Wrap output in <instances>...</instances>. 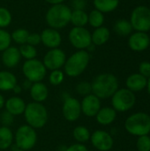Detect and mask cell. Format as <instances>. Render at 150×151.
<instances>
[{
  "label": "cell",
  "instance_id": "21",
  "mask_svg": "<svg viewBox=\"0 0 150 151\" xmlns=\"http://www.w3.org/2000/svg\"><path fill=\"white\" fill-rule=\"evenodd\" d=\"M96 122L101 126H109L112 124L117 118V111L112 107H103L95 115Z\"/></svg>",
  "mask_w": 150,
  "mask_h": 151
},
{
  "label": "cell",
  "instance_id": "25",
  "mask_svg": "<svg viewBox=\"0 0 150 151\" xmlns=\"http://www.w3.org/2000/svg\"><path fill=\"white\" fill-rule=\"evenodd\" d=\"M95 9L101 12L109 13L115 11L119 4V0H93Z\"/></svg>",
  "mask_w": 150,
  "mask_h": 151
},
{
  "label": "cell",
  "instance_id": "27",
  "mask_svg": "<svg viewBox=\"0 0 150 151\" xmlns=\"http://www.w3.org/2000/svg\"><path fill=\"white\" fill-rule=\"evenodd\" d=\"M113 29L115 33L120 36L130 35L132 34V31L133 30L130 20H127L126 19H118L113 26Z\"/></svg>",
  "mask_w": 150,
  "mask_h": 151
},
{
  "label": "cell",
  "instance_id": "38",
  "mask_svg": "<svg viewBox=\"0 0 150 151\" xmlns=\"http://www.w3.org/2000/svg\"><path fill=\"white\" fill-rule=\"evenodd\" d=\"M139 73H141L142 76L149 79L150 77V62L149 61H143L139 65Z\"/></svg>",
  "mask_w": 150,
  "mask_h": 151
},
{
  "label": "cell",
  "instance_id": "50",
  "mask_svg": "<svg viewBox=\"0 0 150 151\" xmlns=\"http://www.w3.org/2000/svg\"><path fill=\"white\" fill-rule=\"evenodd\" d=\"M0 151H3V150H0Z\"/></svg>",
  "mask_w": 150,
  "mask_h": 151
},
{
  "label": "cell",
  "instance_id": "20",
  "mask_svg": "<svg viewBox=\"0 0 150 151\" xmlns=\"http://www.w3.org/2000/svg\"><path fill=\"white\" fill-rule=\"evenodd\" d=\"M148 79L141 73H133L126 79V88L132 92H139L147 88Z\"/></svg>",
  "mask_w": 150,
  "mask_h": 151
},
{
  "label": "cell",
  "instance_id": "46",
  "mask_svg": "<svg viewBox=\"0 0 150 151\" xmlns=\"http://www.w3.org/2000/svg\"><path fill=\"white\" fill-rule=\"evenodd\" d=\"M147 88H148V92L150 95V77L148 79V83H147Z\"/></svg>",
  "mask_w": 150,
  "mask_h": 151
},
{
  "label": "cell",
  "instance_id": "15",
  "mask_svg": "<svg viewBox=\"0 0 150 151\" xmlns=\"http://www.w3.org/2000/svg\"><path fill=\"white\" fill-rule=\"evenodd\" d=\"M149 40L150 37L147 33L136 31L129 35L128 46L133 51H144L149 47Z\"/></svg>",
  "mask_w": 150,
  "mask_h": 151
},
{
  "label": "cell",
  "instance_id": "31",
  "mask_svg": "<svg viewBox=\"0 0 150 151\" xmlns=\"http://www.w3.org/2000/svg\"><path fill=\"white\" fill-rule=\"evenodd\" d=\"M28 35H29V32L27 29L18 28V29H15L11 34V41L15 42L18 44L22 45V44L27 43Z\"/></svg>",
  "mask_w": 150,
  "mask_h": 151
},
{
  "label": "cell",
  "instance_id": "12",
  "mask_svg": "<svg viewBox=\"0 0 150 151\" xmlns=\"http://www.w3.org/2000/svg\"><path fill=\"white\" fill-rule=\"evenodd\" d=\"M62 114L65 120L69 122L77 121L81 115L80 102L72 96H66L63 101Z\"/></svg>",
  "mask_w": 150,
  "mask_h": 151
},
{
  "label": "cell",
  "instance_id": "32",
  "mask_svg": "<svg viewBox=\"0 0 150 151\" xmlns=\"http://www.w3.org/2000/svg\"><path fill=\"white\" fill-rule=\"evenodd\" d=\"M12 21V15L11 12L5 7H0V28H5L11 25Z\"/></svg>",
  "mask_w": 150,
  "mask_h": 151
},
{
  "label": "cell",
  "instance_id": "47",
  "mask_svg": "<svg viewBox=\"0 0 150 151\" xmlns=\"http://www.w3.org/2000/svg\"><path fill=\"white\" fill-rule=\"evenodd\" d=\"M13 151H26V150H20V149H16V150H13Z\"/></svg>",
  "mask_w": 150,
  "mask_h": 151
},
{
  "label": "cell",
  "instance_id": "19",
  "mask_svg": "<svg viewBox=\"0 0 150 151\" xmlns=\"http://www.w3.org/2000/svg\"><path fill=\"white\" fill-rule=\"evenodd\" d=\"M30 96L33 102L41 103L42 104L44 101L47 100L49 96V88L46 84L42 81L33 83L30 89H29Z\"/></svg>",
  "mask_w": 150,
  "mask_h": 151
},
{
  "label": "cell",
  "instance_id": "6",
  "mask_svg": "<svg viewBox=\"0 0 150 151\" xmlns=\"http://www.w3.org/2000/svg\"><path fill=\"white\" fill-rule=\"evenodd\" d=\"M14 142L18 149L26 151L32 150L37 142L36 130L27 124L19 127L14 134Z\"/></svg>",
  "mask_w": 150,
  "mask_h": 151
},
{
  "label": "cell",
  "instance_id": "23",
  "mask_svg": "<svg viewBox=\"0 0 150 151\" xmlns=\"http://www.w3.org/2000/svg\"><path fill=\"white\" fill-rule=\"evenodd\" d=\"M111 37L110 29L104 26L95 28L91 33V41L95 46H102L105 44Z\"/></svg>",
  "mask_w": 150,
  "mask_h": 151
},
{
  "label": "cell",
  "instance_id": "26",
  "mask_svg": "<svg viewBox=\"0 0 150 151\" xmlns=\"http://www.w3.org/2000/svg\"><path fill=\"white\" fill-rule=\"evenodd\" d=\"M88 22V14L85 12V10L72 11L70 23H72L73 27H85Z\"/></svg>",
  "mask_w": 150,
  "mask_h": 151
},
{
  "label": "cell",
  "instance_id": "45",
  "mask_svg": "<svg viewBox=\"0 0 150 151\" xmlns=\"http://www.w3.org/2000/svg\"><path fill=\"white\" fill-rule=\"evenodd\" d=\"M4 103H5V99L4 97L0 94V110L3 109L4 107Z\"/></svg>",
  "mask_w": 150,
  "mask_h": 151
},
{
  "label": "cell",
  "instance_id": "37",
  "mask_svg": "<svg viewBox=\"0 0 150 151\" xmlns=\"http://www.w3.org/2000/svg\"><path fill=\"white\" fill-rule=\"evenodd\" d=\"M14 122V116L11 115L7 111H4L0 114V123L2 127H10Z\"/></svg>",
  "mask_w": 150,
  "mask_h": 151
},
{
  "label": "cell",
  "instance_id": "40",
  "mask_svg": "<svg viewBox=\"0 0 150 151\" xmlns=\"http://www.w3.org/2000/svg\"><path fill=\"white\" fill-rule=\"evenodd\" d=\"M65 151H88V149L86 147V145L76 142L68 146L65 149Z\"/></svg>",
  "mask_w": 150,
  "mask_h": 151
},
{
  "label": "cell",
  "instance_id": "9",
  "mask_svg": "<svg viewBox=\"0 0 150 151\" xmlns=\"http://www.w3.org/2000/svg\"><path fill=\"white\" fill-rule=\"evenodd\" d=\"M133 29L138 32H149L150 30V9L145 5L135 7L130 17Z\"/></svg>",
  "mask_w": 150,
  "mask_h": 151
},
{
  "label": "cell",
  "instance_id": "29",
  "mask_svg": "<svg viewBox=\"0 0 150 151\" xmlns=\"http://www.w3.org/2000/svg\"><path fill=\"white\" fill-rule=\"evenodd\" d=\"M104 23V14L101 12L100 11L94 9L88 13V22L92 27L97 28L102 26H103Z\"/></svg>",
  "mask_w": 150,
  "mask_h": 151
},
{
  "label": "cell",
  "instance_id": "42",
  "mask_svg": "<svg viewBox=\"0 0 150 151\" xmlns=\"http://www.w3.org/2000/svg\"><path fill=\"white\" fill-rule=\"evenodd\" d=\"M22 89H23V88H22V87H21L20 85L17 84V85L12 88V90H11V91H12L15 95H19V94L22 92Z\"/></svg>",
  "mask_w": 150,
  "mask_h": 151
},
{
  "label": "cell",
  "instance_id": "24",
  "mask_svg": "<svg viewBox=\"0 0 150 151\" xmlns=\"http://www.w3.org/2000/svg\"><path fill=\"white\" fill-rule=\"evenodd\" d=\"M14 142V134L7 127H0V150L10 149Z\"/></svg>",
  "mask_w": 150,
  "mask_h": 151
},
{
  "label": "cell",
  "instance_id": "4",
  "mask_svg": "<svg viewBox=\"0 0 150 151\" xmlns=\"http://www.w3.org/2000/svg\"><path fill=\"white\" fill-rule=\"evenodd\" d=\"M72 9L64 4H55L51 5L45 15V19L48 26L54 29H62L66 27L71 20Z\"/></svg>",
  "mask_w": 150,
  "mask_h": 151
},
{
  "label": "cell",
  "instance_id": "5",
  "mask_svg": "<svg viewBox=\"0 0 150 151\" xmlns=\"http://www.w3.org/2000/svg\"><path fill=\"white\" fill-rule=\"evenodd\" d=\"M125 128L134 136L148 135L150 133V116L145 112L133 113L126 119Z\"/></svg>",
  "mask_w": 150,
  "mask_h": 151
},
{
  "label": "cell",
  "instance_id": "10",
  "mask_svg": "<svg viewBox=\"0 0 150 151\" xmlns=\"http://www.w3.org/2000/svg\"><path fill=\"white\" fill-rule=\"evenodd\" d=\"M68 40L72 46L78 50H87L92 43L91 33L86 27H73L68 34Z\"/></svg>",
  "mask_w": 150,
  "mask_h": 151
},
{
  "label": "cell",
  "instance_id": "34",
  "mask_svg": "<svg viewBox=\"0 0 150 151\" xmlns=\"http://www.w3.org/2000/svg\"><path fill=\"white\" fill-rule=\"evenodd\" d=\"M11 34L4 28H0V52L11 46Z\"/></svg>",
  "mask_w": 150,
  "mask_h": 151
},
{
  "label": "cell",
  "instance_id": "16",
  "mask_svg": "<svg viewBox=\"0 0 150 151\" xmlns=\"http://www.w3.org/2000/svg\"><path fill=\"white\" fill-rule=\"evenodd\" d=\"M41 35V43L45 47L50 49L59 48L62 43V36L58 30L48 27L42 31Z\"/></svg>",
  "mask_w": 150,
  "mask_h": 151
},
{
  "label": "cell",
  "instance_id": "28",
  "mask_svg": "<svg viewBox=\"0 0 150 151\" xmlns=\"http://www.w3.org/2000/svg\"><path fill=\"white\" fill-rule=\"evenodd\" d=\"M72 136L78 143H86L90 141L91 133L89 129L84 126H77L72 130Z\"/></svg>",
  "mask_w": 150,
  "mask_h": 151
},
{
  "label": "cell",
  "instance_id": "35",
  "mask_svg": "<svg viewBox=\"0 0 150 151\" xmlns=\"http://www.w3.org/2000/svg\"><path fill=\"white\" fill-rule=\"evenodd\" d=\"M76 92L81 96H86L88 95L92 94V87H91V82L88 81H80L79 82L76 87H75Z\"/></svg>",
  "mask_w": 150,
  "mask_h": 151
},
{
  "label": "cell",
  "instance_id": "2",
  "mask_svg": "<svg viewBox=\"0 0 150 151\" xmlns=\"http://www.w3.org/2000/svg\"><path fill=\"white\" fill-rule=\"evenodd\" d=\"M90 62V54L86 50H77L66 58L64 65V73L68 77L76 78L81 75Z\"/></svg>",
  "mask_w": 150,
  "mask_h": 151
},
{
  "label": "cell",
  "instance_id": "18",
  "mask_svg": "<svg viewBox=\"0 0 150 151\" xmlns=\"http://www.w3.org/2000/svg\"><path fill=\"white\" fill-rule=\"evenodd\" d=\"M26 106H27V104L25 100L18 96L8 98L7 100H5V103H4L5 111L10 112L14 117L22 115L24 113Z\"/></svg>",
  "mask_w": 150,
  "mask_h": 151
},
{
  "label": "cell",
  "instance_id": "3",
  "mask_svg": "<svg viewBox=\"0 0 150 151\" xmlns=\"http://www.w3.org/2000/svg\"><path fill=\"white\" fill-rule=\"evenodd\" d=\"M23 115L27 125L30 126L35 130L45 127L49 119L47 108L42 104L36 102H31L27 104Z\"/></svg>",
  "mask_w": 150,
  "mask_h": 151
},
{
  "label": "cell",
  "instance_id": "17",
  "mask_svg": "<svg viewBox=\"0 0 150 151\" xmlns=\"http://www.w3.org/2000/svg\"><path fill=\"white\" fill-rule=\"evenodd\" d=\"M0 60L6 68L11 69L16 67L21 60V55L19 53V48L15 46L8 47L6 50L2 51Z\"/></svg>",
  "mask_w": 150,
  "mask_h": 151
},
{
  "label": "cell",
  "instance_id": "8",
  "mask_svg": "<svg viewBox=\"0 0 150 151\" xmlns=\"http://www.w3.org/2000/svg\"><path fill=\"white\" fill-rule=\"evenodd\" d=\"M135 102V95L128 88H118L111 96L112 108L118 112H126L131 110Z\"/></svg>",
  "mask_w": 150,
  "mask_h": 151
},
{
  "label": "cell",
  "instance_id": "44",
  "mask_svg": "<svg viewBox=\"0 0 150 151\" xmlns=\"http://www.w3.org/2000/svg\"><path fill=\"white\" fill-rule=\"evenodd\" d=\"M32 82H30L29 81H27V80H25V81L23 82V84H22V88H24V89H30V88H31V86H32Z\"/></svg>",
  "mask_w": 150,
  "mask_h": 151
},
{
  "label": "cell",
  "instance_id": "36",
  "mask_svg": "<svg viewBox=\"0 0 150 151\" xmlns=\"http://www.w3.org/2000/svg\"><path fill=\"white\" fill-rule=\"evenodd\" d=\"M137 150L139 151H150V137L149 135L140 136L136 143Z\"/></svg>",
  "mask_w": 150,
  "mask_h": 151
},
{
  "label": "cell",
  "instance_id": "33",
  "mask_svg": "<svg viewBox=\"0 0 150 151\" xmlns=\"http://www.w3.org/2000/svg\"><path fill=\"white\" fill-rule=\"evenodd\" d=\"M65 80V73L62 70H53L50 71L49 75V81L52 86H58L63 83Z\"/></svg>",
  "mask_w": 150,
  "mask_h": 151
},
{
  "label": "cell",
  "instance_id": "41",
  "mask_svg": "<svg viewBox=\"0 0 150 151\" xmlns=\"http://www.w3.org/2000/svg\"><path fill=\"white\" fill-rule=\"evenodd\" d=\"M71 4L73 10H85L87 5L86 0H72Z\"/></svg>",
  "mask_w": 150,
  "mask_h": 151
},
{
  "label": "cell",
  "instance_id": "1",
  "mask_svg": "<svg viewBox=\"0 0 150 151\" xmlns=\"http://www.w3.org/2000/svg\"><path fill=\"white\" fill-rule=\"evenodd\" d=\"M92 94L99 99L111 97L118 89V78L110 73H103L96 75L91 82Z\"/></svg>",
  "mask_w": 150,
  "mask_h": 151
},
{
  "label": "cell",
  "instance_id": "30",
  "mask_svg": "<svg viewBox=\"0 0 150 151\" xmlns=\"http://www.w3.org/2000/svg\"><path fill=\"white\" fill-rule=\"evenodd\" d=\"M19 50L21 55V58H25L26 60L36 58L37 50L34 46H32L28 43H25V44L20 45V47L19 48Z\"/></svg>",
  "mask_w": 150,
  "mask_h": 151
},
{
  "label": "cell",
  "instance_id": "14",
  "mask_svg": "<svg viewBox=\"0 0 150 151\" xmlns=\"http://www.w3.org/2000/svg\"><path fill=\"white\" fill-rule=\"evenodd\" d=\"M81 113L88 118H94L99 111L101 107V99L96 96L90 94L83 97L80 102Z\"/></svg>",
  "mask_w": 150,
  "mask_h": 151
},
{
  "label": "cell",
  "instance_id": "39",
  "mask_svg": "<svg viewBox=\"0 0 150 151\" xmlns=\"http://www.w3.org/2000/svg\"><path fill=\"white\" fill-rule=\"evenodd\" d=\"M27 43L32 46H37L41 43V35L38 33H29Z\"/></svg>",
  "mask_w": 150,
  "mask_h": 151
},
{
  "label": "cell",
  "instance_id": "13",
  "mask_svg": "<svg viewBox=\"0 0 150 151\" xmlns=\"http://www.w3.org/2000/svg\"><path fill=\"white\" fill-rule=\"evenodd\" d=\"M90 142L93 147L98 151L111 150L114 145L112 136L106 131L96 130L90 136Z\"/></svg>",
  "mask_w": 150,
  "mask_h": 151
},
{
  "label": "cell",
  "instance_id": "11",
  "mask_svg": "<svg viewBox=\"0 0 150 151\" xmlns=\"http://www.w3.org/2000/svg\"><path fill=\"white\" fill-rule=\"evenodd\" d=\"M65 51L59 48L49 50L43 57L42 63L47 70H59L64 67L66 60Z\"/></svg>",
  "mask_w": 150,
  "mask_h": 151
},
{
  "label": "cell",
  "instance_id": "48",
  "mask_svg": "<svg viewBox=\"0 0 150 151\" xmlns=\"http://www.w3.org/2000/svg\"><path fill=\"white\" fill-rule=\"evenodd\" d=\"M0 66H1V60H0Z\"/></svg>",
  "mask_w": 150,
  "mask_h": 151
},
{
  "label": "cell",
  "instance_id": "49",
  "mask_svg": "<svg viewBox=\"0 0 150 151\" xmlns=\"http://www.w3.org/2000/svg\"><path fill=\"white\" fill-rule=\"evenodd\" d=\"M149 46H150V40H149Z\"/></svg>",
  "mask_w": 150,
  "mask_h": 151
},
{
  "label": "cell",
  "instance_id": "51",
  "mask_svg": "<svg viewBox=\"0 0 150 151\" xmlns=\"http://www.w3.org/2000/svg\"><path fill=\"white\" fill-rule=\"evenodd\" d=\"M149 9H150V7H149Z\"/></svg>",
  "mask_w": 150,
  "mask_h": 151
},
{
  "label": "cell",
  "instance_id": "22",
  "mask_svg": "<svg viewBox=\"0 0 150 151\" xmlns=\"http://www.w3.org/2000/svg\"><path fill=\"white\" fill-rule=\"evenodd\" d=\"M18 84L17 77L11 72L0 71V91H11Z\"/></svg>",
  "mask_w": 150,
  "mask_h": 151
},
{
  "label": "cell",
  "instance_id": "43",
  "mask_svg": "<svg viewBox=\"0 0 150 151\" xmlns=\"http://www.w3.org/2000/svg\"><path fill=\"white\" fill-rule=\"evenodd\" d=\"M46 3L50 4V5H55V4H63L65 0H44Z\"/></svg>",
  "mask_w": 150,
  "mask_h": 151
},
{
  "label": "cell",
  "instance_id": "7",
  "mask_svg": "<svg viewBox=\"0 0 150 151\" xmlns=\"http://www.w3.org/2000/svg\"><path fill=\"white\" fill-rule=\"evenodd\" d=\"M22 73L26 80L32 83H35L43 81L47 74V69L44 66L42 61L34 58L26 60L23 63Z\"/></svg>",
  "mask_w": 150,
  "mask_h": 151
}]
</instances>
